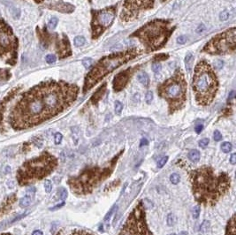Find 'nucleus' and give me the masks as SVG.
Wrapping results in <instances>:
<instances>
[{
  "mask_svg": "<svg viewBox=\"0 0 236 235\" xmlns=\"http://www.w3.org/2000/svg\"><path fill=\"white\" fill-rule=\"evenodd\" d=\"M57 235H60V233H58V234H57Z\"/></svg>",
  "mask_w": 236,
  "mask_h": 235,
  "instance_id": "nucleus-61",
  "label": "nucleus"
},
{
  "mask_svg": "<svg viewBox=\"0 0 236 235\" xmlns=\"http://www.w3.org/2000/svg\"><path fill=\"white\" fill-rule=\"evenodd\" d=\"M34 1H35V2H36V3H38V4H39V3H42V1H43V0H34Z\"/></svg>",
  "mask_w": 236,
  "mask_h": 235,
  "instance_id": "nucleus-57",
  "label": "nucleus"
},
{
  "mask_svg": "<svg viewBox=\"0 0 236 235\" xmlns=\"http://www.w3.org/2000/svg\"><path fill=\"white\" fill-rule=\"evenodd\" d=\"M230 163L231 164H233V165H234L236 164V154L234 153L231 155V156H230Z\"/></svg>",
  "mask_w": 236,
  "mask_h": 235,
  "instance_id": "nucleus-50",
  "label": "nucleus"
},
{
  "mask_svg": "<svg viewBox=\"0 0 236 235\" xmlns=\"http://www.w3.org/2000/svg\"><path fill=\"white\" fill-rule=\"evenodd\" d=\"M54 42H55V51L58 53L59 58L66 59L72 55L71 45L67 36L66 35H62L61 37L58 34H54Z\"/></svg>",
  "mask_w": 236,
  "mask_h": 235,
  "instance_id": "nucleus-15",
  "label": "nucleus"
},
{
  "mask_svg": "<svg viewBox=\"0 0 236 235\" xmlns=\"http://www.w3.org/2000/svg\"><path fill=\"white\" fill-rule=\"evenodd\" d=\"M58 158L49 151L27 160L18 169L16 180L21 186H30L52 174L58 167Z\"/></svg>",
  "mask_w": 236,
  "mask_h": 235,
  "instance_id": "nucleus-4",
  "label": "nucleus"
},
{
  "mask_svg": "<svg viewBox=\"0 0 236 235\" xmlns=\"http://www.w3.org/2000/svg\"><path fill=\"white\" fill-rule=\"evenodd\" d=\"M220 149H221V150L224 153H229L233 149V145H232V143H228V142H225V143H223L221 144Z\"/></svg>",
  "mask_w": 236,
  "mask_h": 235,
  "instance_id": "nucleus-26",
  "label": "nucleus"
},
{
  "mask_svg": "<svg viewBox=\"0 0 236 235\" xmlns=\"http://www.w3.org/2000/svg\"><path fill=\"white\" fill-rule=\"evenodd\" d=\"M0 235H12L9 233H0Z\"/></svg>",
  "mask_w": 236,
  "mask_h": 235,
  "instance_id": "nucleus-58",
  "label": "nucleus"
},
{
  "mask_svg": "<svg viewBox=\"0 0 236 235\" xmlns=\"http://www.w3.org/2000/svg\"><path fill=\"white\" fill-rule=\"evenodd\" d=\"M161 1H162V2H164V1H166V0H161Z\"/></svg>",
  "mask_w": 236,
  "mask_h": 235,
  "instance_id": "nucleus-60",
  "label": "nucleus"
},
{
  "mask_svg": "<svg viewBox=\"0 0 236 235\" xmlns=\"http://www.w3.org/2000/svg\"><path fill=\"white\" fill-rule=\"evenodd\" d=\"M12 76L9 69H0V82H6Z\"/></svg>",
  "mask_w": 236,
  "mask_h": 235,
  "instance_id": "nucleus-25",
  "label": "nucleus"
},
{
  "mask_svg": "<svg viewBox=\"0 0 236 235\" xmlns=\"http://www.w3.org/2000/svg\"><path fill=\"white\" fill-rule=\"evenodd\" d=\"M19 41L11 26L0 18V59L10 65H15L18 59Z\"/></svg>",
  "mask_w": 236,
  "mask_h": 235,
  "instance_id": "nucleus-9",
  "label": "nucleus"
},
{
  "mask_svg": "<svg viewBox=\"0 0 236 235\" xmlns=\"http://www.w3.org/2000/svg\"><path fill=\"white\" fill-rule=\"evenodd\" d=\"M64 205H65V202H63V203H59V204H58V205H56V206H54V207H52V208H51V209H50V210H52V211L57 210H59V209L62 208Z\"/></svg>",
  "mask_w": 236,
  "mask_h": 235,
  "instance_id": "nucleus-49",
  "label": "nucleus"
},
{
  "mask_svg": "<svg viewBox=\"0 0 236 235\" xmlns=\"http://www.w3.org/2000/svg\"><path fill=\"white\" fill-rule=\"evenodd\" d=\"M187 82L180 68H177L174 75L157 86V95L168 104V112L174 114L181 110L187 101Z\"/></svg>",
  "mask_w": 236,
  "mask_h": 235,
  "instance_id": "nucleus-8",
  "label": "nucleus"
},
{
  "mask_svg": "<svg viewBox=\"0 0 236 235\" xmlns=\"http://www.w3.org/2000/svg\"><path fill=\"white\" fill-rule=\"evenodd\" d=\"M138 81L141 82L144 87H149V85H150V78H149L148 74L144 72L138 75Z\"/></svg>",
  "mask_w": 236,
  "mask_h": 235,
  "instance_id": "nucleus-24",
  "label": "nucleus"
},
{
  "mask_svg": "<svg viewBox=\"0 0 236 235\" xmlns=\"http://www.w3.org/2000/svg\"><path fill=\"white\" fill-rule=\"evenodd\" d=\"M180 177L179 174L177 173L171 174V176H170V181L172 182V184L177 185L179 182H180Z\"/></svg>",
  "mask_w": 236,
  "mask_h": 235,
  "instance_id": "nucleus-31",
  "label": "nucleus"
},
{
  "mask_svg": "<svg viewBox=\"0 0 236 235\" xmlns=\"http://www.w3.org/2000/svg\"><path fill=\"white\" fill-rule=\"evenodd\" d=\"M236 48V29L217 34L204 45L203 51L211 55H222L234 53Z\"/></svg>",
  "mask_w": 236,
  "mask_h": 235,
  "instance_id": "nucleus-11",
  "label": "nucleus"
},
{
  "mask_svg": "<svg viewBox=\"0 0 236 235\" xmlns=\"http://www.w3.org/2000/svg\"><path fill=\"white\" fill-rule=\"evenodd\" d=\"M179 235H187V232H180Z\"/></svg>",
  "mask_w": 236,
  "mask_h": 235,
  "instance_id": "nucleus-56",
  "label": "nucleus"
},
{
  "mask_svg": "<svg viewBox=\"0 0 236 235\" xmlns=\"http://www.w3.org/2000/svg\"><path fill=\"white\" fill-rule=\"evenodd\" d=\"M63 140V135L62 133H56L55 135H54V142H55V144H60Z\"/></svg>",
  "mask_w": 236,
  "mask_h": 235,
  "instance_id": "nucleus-42",
  "label": "nucleus"
},
{
  "mask_svg": "<svg viewBox=\"0 0 236 235\" xmlns=\"http://www.w3.org/2000/svg\"><path fill=\"white\" fill-rule=\"evenodd\" d=\"M234 91H231L230 95H229V96H228V101L232 99V97H233V96H234Z\"/></svg>",
  "mask_w": 236,
  "mask_h": 235,
  "instance_id": "nucleus-55",
  "label": "nucleus"
},
{
  "mask_svg": "<svg viewBox=\"0 0 236 235\" xmlns=\"http://www.w3.org/2000/svg\"><path fill=\"white\" fill-rule=\"evenodd\" d=\"M175 26L170 20H153L133 32L132 37H137L147 52L163 48L171 37Z\"/></svg>",
  "mask_w": 236,
  "mask_h": 235,
  "instance_id": "nucleus-7",
  "label": "nucleus"
},
{
  "mask_svg": "<svg viewBox=\"0 0 236 235\" xmlns=\"http://www.w3.org/2000/svg\"><path fill=\"white\" fill-rule=\"evenodd\" d=\"M209 227H210V222L207 221V220H204V221L202 223L201 226H200V232H201V233H206V232L208 231Z\"/></svg>",
  "mask_w": 236,
  "mask_h": 235,
  "instance_id": "nucleus-36",
  "label": "nucleus"
},
{
  "mask_svg": "<svg viewBox=\"0 0 236 235\" xmlns=\"http://www.w3.org/2000/svg\"><path fill=\"white\" fill-rule=\"evenodd\" d=\"M59 198L63 200V201H65L66 198H67V191H66V188H64V187H61V188H59Z\"/></svg>",
  "mask_w": 236,
  "mask_h": 235,
  "instance_id": "nucleus-33",
  "label": "nucleus"
},
{
  "mask_svg": "<svg viewBox=\"0 0 236 235\" xmlns=\"http://www.w3.org/2000/svg\"><path fill=\"white\" fill-rule=\"evenodd\" d=\"M123 153L121 150L120 153L114 156L107 163L100 165H89L82 171L67 180L72 194L77 196H83L92 194L93 191L106 180L112 174L117 165V162Z\"/></svg>",
  "mask_w": 236,
  "mask_h": 235,
  "instance_id": "nucleus-3",
  "label": "nucleus"
},
{
  "mask_svg": "<svg viewBox=\"0 0 236 235\" xmlns=\"http://www.w3.org/2000/svg\"><path fill=\"white\" fill-rule=\"evenodd\" d=\"M213 138H214V141L215 142H220L222 140V134L220 133L219 131L216 130L214 133H213Z\"/></svg>",
  "mask_w": 236,
  "mask_h": 235,
  "instance_id": "nucleus-46",
  "label": "nucleus"
},
{
  "mask_svg": "<svg viewBox=\"0 0 236 235\" xmlns=\"http://www.w3.org/2000/svg\"><path fill=\"white\" fill-rule=\"evenodd\" d=\"M193 63H194V56L192 53H187L186 58H185V65L186 69L188 72H190L193 67Z\"/></svg>",
  "mask_w": 236,
  "mask_h": 235,
  "instance_id": "nucleus-23",
  "label": "nucleus"
},
{
  "mask_svg": "<svg viewBox=\"0 0 236 235\" xmlns=\"http://www.w3.org/2000/svg\"><path fill=\"white\" fill-rule=\"evenodd\" d=\"M203 129H204V126L203 125H197L195 126V132L197 133H201L203 131Z\"/></svg>",
  "mask_w": 236,
  "mask_h": 235,
  "instance_id": "nucleus-51",
  "label": "nucleus"
},
{
  "mask_svg": "<svg viewBox=\"0 0 236 235\" xmlns=\"http://www.w3.org/2000/svg\"><path fill=\"white\" fill-rule=\"evenodd\" d=\"M143 145H148V141H147V139H145V138L141 141V144H140V146L143 147Z\"/></svg>",
  "mask_w": 236,
  "mask_h": 235,
  "instance_id": "nucleus-53",
  "label": "nucleus"
},
{
  "mask_svg": "<svg viewBox=\"0 0 236 235\" xmlns=\"http://www.w3.org/2000/svg\"><path fill=\"white\" fill-rule=\"evenodd\" d=\"M204 29V25H201V26H199V29H197V32H202Z\"/></svg>",
  "mask_w": 236,
  "mask_h": 235,
  "instance_id": "nucleus-54",
  "label": "nucleus"
},
{
  "mask_svg": "<svg viewBox=\"0 0 236 235\" xmlns=\"http://www.w3.org/2000/svg\"><path fill=\"white\" fill-rule=\"evenodd\" d=\"M210 143V140L208 138H204V139H202L200 142H199V146L202 148V149H205L206 147L208 146V144Z\"/></svg>",
  "mask_w": 236,
  "mask_h": 235,
  "instance_id": "nucleus-45",
  "label": "nucleus"
},
{
  "mask_svg": "<svg viewBox=\"0 0 236 235\" xmlns=\"http://www.w3.org/2000/svg\"><path fill=\"white\" fill-rule=\"evenodd\" d=\"M187 157L188 159L194 163V164H196L199 160H200V157H201V154L200 152L197 150V149H192L188 152V155H187Z\"/></svg>",
  "mask_w": 236,
  "mask_h": 235,
  "instance_id": "nucleus-22",
  "label": "nucleus"
},
{
  "mask_svg": "<svg viewBox=\"0 0 236 235\" xmlns=\"http://www.w3.org/2000/svg\"><path fill=\"white\" fill-rule=\"evenodd\" d=\"M52 6V7H51L52 9H54V10L63 12V13H71L74 11V7H73L72 5L63 2V1L58 2L57 4L53 5Z\"/></svg>",
  "mask_w": 236,
  "mask_h": 235,
  "instance_id": "nucleus-17",
  "label": "nucleus"
},
{
  "mask_svg": "<svg viewBox=\"0 0 236 235\" xmlns=\"http://www.w3.org/2000/svg\"><path fill=\"white\" fill-rule=\"evenodd\" d=\"M44 189H45V192L46 193H51L52 190V183L51 180H46L45 181H44Z\"/></svg>",
  "mask_w": 236,
  "mask_h": 235,
  "instance_id": "nucleus-35",
  "label": "nucleus"
},
{
  "mask_svg": "<svg viewBox=\"0 0 236 235\" xmlns=\"http://www.w3.org/2000/svg\"><path fill=\"white\" fill-rule=\"evenodd\" d=\"M228 18H229V12H228L227 11H224V12H222L220 13V15H219V19H220V21H226Z\"/></svg>",
  "mask_w": 236,
  "mask_h": 235,
  "instance_id": "nucleus-47",
  "label": "nucleus"
},
{
  "mask_svg": "<svg viewBox=\"0 0 236 235\" xmlns=\"http://www.w3.org/2000/svg\"><path fill=\"white\" fill-rule=\"evenodd\" d=\"M200 212H201V210H200V207L197 205V206H195L192 210V214H193V217L194 218H198L199 217V215H200Z\"/></svg>",
  "mask_w": 236,
  "mask_h": 235,
  "instance_id": "nucleus-40",
  "label": "nucleus"
},
{
  "mask_svg": "<svg viewBox=\"0 0 236 235\" xmlns=\"http://www.w3.org/2000/svg\"><path fill=\"white\" fill-rule=\"evenodd\" d=\"M161 67H162V65H161V64L160 63H158V62H154L153 64H152V70L154 72H159L161 70Z\"/></svg>",
  "mask_w": 236,
  "mask_h": 235,
  "instance_id": "nucleus-44",
  "label": "nucleus"
},
{
  "mask_svg": "<svg viewBox=\"0 0 236 235\" xmlns=\"http://www.w3.org/2000/svg\"><path fill=\"white\" fill-rule=\"evenodd\" d=\"M69 235H95L88 232V231H85V230H75L72 232Z\"/></svg>",
  "mask_w": 236,
  "mask_h": 235,
  "instance_id": "nucleus-34",
  "label": "nucleus"
},
{
  "mask_svg": "<svg viewBox=\"0 0 236 235\" xmlns=\"http://www.w3.org/2000/svg\"><path fill=\"white\" fill-rule=\"evenodd\" d=\"M79 95V87L63 81L39 83L21 95L11 111L8 122L16 131L36 126L70 107Z\"/></svg>",
  "mask_w": 236,
  "mask_h": 235,
  "instance_id": "nucleus-1",
  "label": "nucleus"
},
{
  "mask_svg": "<svg viewBox=\"0 0 236 235\" xmlns=\"http://www.w3.org/2000/svg\"><path fill=\"white\" fill-rule=\"evenodd\" d=\"M85 42H86V40L82 35L76 36L74 38V40H73V43H74V45L76 47H82V46H83L85 44Z\"/></svg>",
  "mask_w": 236,
  "mask_h": 235,
  "instance_id": "nucleus-27",
  "label": "nucleus"
},
{
  "mask_svg": "<svg viewBox=\"0 0 236 235\" xmlns=\"http://www.w3.org/2000/svg\"><path fill=\"white\" fill-rule=\"evenodd\" d=\"M187 40V36H185V35H180V36H179L178 38H177V42H178V43H185L186 42Z\"/></svg>",
  "mask_w": 236,
  "mask_h": 235,
  "instance_id": "nucleus-48",
  "label": "nucleus"
},
{
  "mask_svg": "<svg viewBox=\"0 0 236 235\" xmlns=\"http://www.w3.org/2000/svg\"><path fill=\"white\" fill-rule=\"evenodd\" d=\"M168 55L166 54H161V55H157V56H156L154 59V61L155 62H159L161 61V60H164V59H168Z\"/></svg>",
  "mask_w": 236,
  "mask_h": 235,
  "instance_id": "nucleus-43",
  "label": "nucleus"
},
{
  "mask_svg": "<svg viewBox=\"0 0 236 235\" xmlns=\"http://www.w3.org/2000/svg\"><path fill=\"white\" fill-rule=\"evenodd\" d=\"M117 209H118V208H117V206H113V208L111 209V210H110V211H109V212L106 214V216L104 217V221H105V222H107V221H108V220L111 218L112 215H113V213H114V212L117 210Z\"/></svg>",
  "mask_w": 236,
  "mask_h": 235,
  "instance_id": "nucleus-38",
  "label": "nucleus"
},
{
  "mask_svg": "<svg viewBox=\"0 0 236 235\" xmlns=\"http://www.w3.org/2000/svg\"><path fill=\"white\" fill-rule=\"evenodd\" d=\"M155 0H125L120 13V21L124 22L135 21L146 11L153 7Z\"/></svg>",
  "mask_w": 236,
  "mask_h": 235,
  "instance_id": "nucleus-13",
  "label": "nucleus"
},
{
  "mask_svg": "<svg viewBox=\"0 0 236 235\" xmlns=\"http://www.w3.org/2000/svg\"><path fill=\"white\" fill-rule=\"evenodd\" d=\"M138 67L134 66V67H129L124 71H121L119 72L115 78L113 79V89L115 92H120L121 90H123L126 88V86L128 84L129 81L131 80L133 74L134 73L135 70H137Z\"/></svg>",
  "mask_w": 236,
  "mask_h": 235,
  "instance_id": "nucleus-14",
  "label": "nucleus"
},
{
  "mask_svg": "<svg viewBox=\"0 0 236 235\" xmlns=\"http://www.w3.org/2000/svg\"><path fill=\"white\" fill-rule=\"evenodd\" d=\"M167 161H168V156H162L157 161V167L158 168H162L164 164L167 163Z\"/></svg>",
  "mask_w": 236,
  "mask_h": 235,
  "instance_id": "nucleus-37",
  "label": "nucleus"
},
{
  "mask_svg": "<svg viewBox=\"0 0 236 235\" xmlns=\"http://www.w3.org/2000/svg\"><path fill=\"white\" fill-rule=\"evenodd\" d=\"M35 188L34 186L32 187H29V190H28V194H26L25 196H23L20 200V207L21 208H26L28 206H29L32 203V200L35 196Z\"/></svg>",
  "mask_w": 236,
  "mask_h": 235,
  "instance_id": "nucleus-18",
  "label": "nucleus"
},
{
  "mask_svg": "<svg viewBox=\"0 0 236 235\" xmlns=\"http://www.w3.org/2000/svg\"><path fill=\"white\" fill-rule=\"evenodd\" d=\"M58 23H59V20H58V18H56V17H52V19L49 21V23H48V28H49L50 29H54L57 27Z\"/></svg>",
  "mask_w": 236,
  "mask_h": 235,
  "instance_id": "nucleus-30",
  "label": "nucleus"
},
{
  "mask_svg": "<svg viewBox=\"0 0 236 235\" xmlns=\"http://www.w3.org/2000/svg\"><path fill=\"white\" fill-rule=\"evenodd\" d=\"M122 110H123V104L120 101H116L115 102V113L117 115H120Z\"/></svg>",
  "mask_w": 236,
  "mask_h": 235,
  "instance_id": "nucleus-32",
  "label": "nucleus"
},
{
  "mask_svg": "<svg viewBox=\"0 0 236 235\" xmlns=\"http://www.w3.org/2000/svg\"><path fill=\"white\" fill-rule=\"evenodd\" d=\"M152 100H153V93H152V91H148L146 94V96H145V101L148 104H150Z\"/></svg>",
  "mask_w": 236,
  "mask_h": 235,
  "instance_id": "nucleus-41",
  "label": "nucleus"
},
{
  "mask_svg": "<svg viewBox=\"0 0 236 235\" xmlns=\"http://www.w3.org/2000/svg\"><path fill=\"white\" fill-rule=\"evenodd\" d=\"M169 235H176L175 233H172V234H169Z\"/></svg>",
  "mask_w": 236,
  "mask_h": 235,
  "instance_id": "nucleus-59",
  "label": "nucleus"
},
{
  "mask_svg": "<svg viewBox=\"0 0 236 235\" xmlns=\"http://www.w3.org/2000/svg\"><path fill=\"white\" fill-rule=\"evenodd\" d=\"M31 235H43V233H42V232L40 231V230H35V231H34V232L32 233V234Z\"/></svg>",
  "mask_w": 236,
  "mask_h": 235,
  "instance_id": "nucleus-52",
  "label": "nucleus"
},
{
  "mask_svg": "<svg viewBox=\"0 0 236 235\" xmlns=\"http://www.w3.org/2000/svg\"><path fill=\"white\" fill-rule=\"evenodd\" d=\"M105 90H106V83H103V85L100 86L99 89L93 94V96L90 98V102L92 104H94V105H96L97 102L102 99V97H103L104 93H105Z\"/></svg>",
  "mask_w": 236,
  "mask_h": 235,
  "instance_id": "nucleus-20",
  "label": "nucleus"
},
{
  "mask_svg": "<svg viewBox=\"0 0 236 235\" xmlns=\"http://www.w3.org/2000/svg\"><path fill=\"white\" fill-rule=\"evenodd\" d=\"M192 194L201 205L212 207L227 194L231 187L230 175L217 173L211 166L204 165L188 172Z\"/></svg>",
  "mask_w": 236,
  "mask_h": 235,
  "instance_id": "nucleus-2",
  "label": "nucleus"
},
{
  "mask_svg": "<svg viewBox=\"0 0 236 235\" xmlns=\"http://www.w3.org/2000/svg\"><path fill=\"white\" fill-rule=\"evenodd\" d=\"M166 223L169 226H173L175 225L176 223V217L174 214H168L167 217H166Z\"/></svg>",
  "mask_w": 236,
  "mask_h": 235,
  "instance_id": "nucleus-29",
  "label": "nucleus"
},
{
  "mask_svg": "<svg viewBox=\"0 0 236 235\" xmlns=\"http://www.w3.org/2000/svg\"><path fill=\"white\" fill-rule=\"evenodd\" d=\"M141 51L136 48L129 49L126 51L115 52L113 54L104 56L96 64L93 65L90 71L86 75L83 84V93H87L93 87L100 82L105 76L111 73L120 65L135 59Z\"/></svg>",
  "mask_w": 236,
  "mask_h": 235,
  "instance_id": "nucleus-5",
  "label": "nucleus"
},
{
  "mask_svg": "<svg viewBox=\"0 0 236 235\" xmlns=\"http://www.w3.org/2000/svg\"><path fill=\"white\" fill-rule=\"evenodd\" d=\"M82 65H84V67L86 69L89 70V69L91 68V66L94 65V60H93L92 59H90V58H86V59H84L82 60Z\"/></svg>",
  "mask_w": 236,
  "mask_h": 235,
  "instance_id": "nucleus-28",
  "label": "nucleus"
},
{
  "mask_svg": "<svg viewBox=\"0 0 236 235\" xmlns=\"http://www.w3.org/2000/svg\"><path fill=\"white\" fill-rule=\"evenodd\" d=\"M118 235H153L147 223L143 202L133 208Z\"/></svg>",
  "mask_w": 236,
  "mask_h": 235,
  "instance_id": "nucleus-10",
  "label": "nucleus"
},
{
  "mask_svg": "<svg viewBox=\"0 0 236 235\" xmlns=\"http://www.w3.org/2000/svg\"><path fill=\"white\" fill-rule=\"evenodd\" d=\"M192 89L199 105L207 106L213 102L218 89V81L213 68L205 60L199 61L195 65Z\"/></svg>",
  "mask_w": 236,
  "mask_h": 235,
  "instance_id": "nucleus-6",
  "label": "nucleus"
},
{
  "mask_svg": "<svg viewBox=\"0 0 236 235\" xmlns=\"http://www.w3.org/2000/svg\"><path fill=\"white\" fill-rule=\"evenodd\" d=\"M117 12V6L113 5L100 10H93L91 18V37L98 39L113 23Z\"/></svg>",
  "mask_w": 236,
  "mask_h": 235,
  "instance_id": "nucleus-12",
  "label": "nucleus"
},
{
  "mask_svg": "<svg viewBox=\"0 0 236 235\" xmlns=\"http://www.w3.org/2000/svg\"><path fill=\"white\" fill-rule=\"evenodd\" d=\"M15 201H16V196L14 194H12L5 199L3 204L0 206V217L5 215V213L12 208V205L13 204V203H15Z\"/></svg>",
  "mask_w": 236,
  "mask_h": 235,
  "instance_id": "nucleus-19",
  "label": "nucleus"
},
{
  "mask_svg": "<svg viewBox=\"0 0 236 235\" xmlns=\"http://www.w3.org/2000/svg\"><path fill=\"white\" fill-rule=\"evenodd\" d=\"M235 215L234 214L232 217L228 220L226 225V235H236V225H235Z\"/></svg>",
  "mask_w": 236,
  "mask_h": 235,
  "instance_id": "nucleus-21",
  "label": "nucleus"
},
{
  "mask_svg": "<svg viewBox=\"0 0 236 235\" xmlns=\"http://www.w3.org/2000/svg\"><path fill=\"white\" fill-rule=\"evenodd\" d=\"M45 60L47 63H49V64H53V63H55L56 60H57V57L55 56V55H52V54H49V55H47L46 56V58H45Z\"/></svg>",
  "mask_w": 236,
  "mask_h": 235,
  "instance_id": "nucleus-39",
  "label": "nucleus"
},
{
  "mask_svg": "<svg viewBox=\"0 0 236 235\" xmlns=\"http://www.w3.org/2000/svg\"><path fill=\"white\" fill-rule=\"evenodd\" d=\"M20 88H15L12 89L10 92L8 93L3 100L0 102V133L5 132V124H4V119H5V114L6 112V105L9 103L11 100L15 96Z\"/></svg>",
  "mask_w": 236,
  "mask_h": 235,
  "instance_id": "nucleus-16",
  "label": "nucleus"
}]
</instances>
